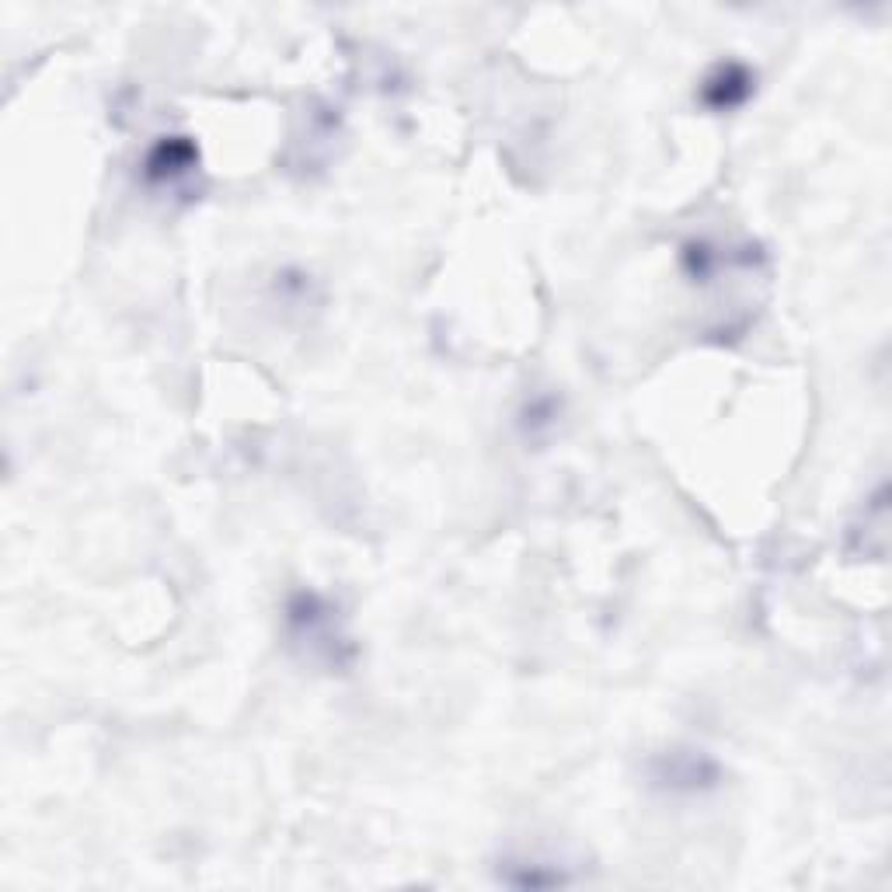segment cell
Segmentation results:
<instances>
[{"mask_svg": "<svg viewBox=\"0 0 892 892\" xmlns=\"http://www.w3.org/2000/svg\"><path fill=\"white\" fill-rule=\"evenodd\" d=\"M746 91H750V77H746L739 67H725L722 74L711 81L708 102L715 105V109H732V105H736Z\"/></svg>", "mask_w": 892, "mask_h": 892, "instance_id": "6da1fadb", "label": "cell"}, {"mask_svg": "<svg viewBox=\"0 0 892 892\" xmlns=\"http://www.w3.org/2000/svg\"><path fill=\"white\" fill-rule=\"evenodd\" d=\"M192 161H196V150L185 140H171L161 143L150 157V175H178V171H189Z\"/></svg>", "mask_w": 892, "mask_h": 892, "instance_id": "7a4b0ae2", "label": "cell"}]
</instances>
